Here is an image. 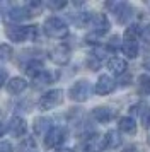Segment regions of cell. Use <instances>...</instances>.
<instances>
[{"mask_svg":"<svg viewBox=\"0 0 150 152\" xmlns=\"http://www.w3.org/2000/svg\"><path fill=\"white\" fill-rule=\"evenodd\" d=\"M5 132H7V126H5L4 123H0V137H2V135H4Z\"/></svg>","mask_w":150,"mask_h":152,"instance_id":"31","label":"cell"},{"mask_svg":"<svg viewBox=\"0 0 150 152\" xmlns=\"http://www.w3.org/2000/svg\"><path fill=\"white\" fill-rule=\"evenodd\" d=\"M20 152H31V151H34V140L31 137H27V138H24V142L20 144Z\"/></svg>","mask_w":150,"mask_h":152,"instance_id":"24","label":"cell"},{"mask_svg":"<svg viewBox=\"0 0 150 152\" xmlns=\"http://www.w3.org/2000/svg\"><path fill=\"white\" fill-rule=\"evenodd\" d=\"M142 125L145 126V128H149L150 126V110L143 111L142 113Z\"/></svg>","mask_w":150,"mask_h":152,"instance_id":"26","label":"cell"},{"mask_svg":"<svg viewBox=\"0 0 150 152\" xmlns=\"http://www.w3.org/2000/svg\"><path fill=\"white\" fill-rule=\"evenodd\" d=\"M68 94H70V99H74L77 103L87 101L89 96H90V84H89V80H77L70 87Z\"/></svg>","mask_w":150,"mask_h":152,"instance_id":"4","label":"cell"},{"mask_svg":"<svg viewBox=\"0 0 150 152\" xmlns=\"http://www.w3.org/2000/svg\"><path fill=\"white\" fill-rule=\"evenodd\" d=\"M140 33H142L140 26H138V24H133V26H130V28L126 29V38H130V39H135V36H138Z\"/></svg>","mask_w":150,"mask_h":152,"instance_id":"25","label":"cell"},{"mask_svg":"<svg viewBox=\"0 0 150 152\" xmlns=\"http://www.w3.org/2000/svg\"><path fill=\"white\" fill-rule=\"evenodd\" d=\"M34 130H36L38 135H46L48 132L51 130V120H48V118H36Z\"/></svg>","mask_w":150,"mask_h":152,"instance_id":"17","label":"cell"},{"mask_svg":"<svg viewBox=\"0 0 150 152\" xmlns=\"http://www.w3.org/2000/svg\"><path fill=\"white\" fill-rule=\"evenodd\" d=\"M92 116H94V120H97L99 123H108V121L113 120L114 113L109 110V108L99 106V108H94V110H92Z\"/></svg>","mask_w":150,"mask_h":152,"instance_id":"13","label":"cell"},{"mask_svg":"<svg viewBox=\"0 0 150 152\" xmlns=\"http://www.w3.org/2000/svg\"><path fill=\"white\" fill-rule=\"evenodd\" d=\"M61 101H63V91L61 89L48 91L46 94H43L41 99H39V110L41 111L53 110V108H56Z\"/></svg>","mask_w":150,"mask_h":152,"instance_id":"3","label":"cell"},{"mask_svg":"<svg viewBox=\"0 0 150 152\" xmlns=\"http://www.w3.org/2000/svg\"><path fill=\"white\" fill-rule=\"evenodd\" d=\"M118 126H119V130H121L123 133H135L136 121L131 116H125V118H121V120H119Z\"/></svg>","mask_w":150,"mask_h":152,"instance_id":"18","label":"cell"},{"mask_svg":"<svg viewBox=\"0 0 150 152\" xmlns=\"http://www.w3.org/2000/svg\"><path fill=\"white\" fill-rule=\"evenodd\" d=\"M109 7L113 9V14L116 15V21L119 24H126L133 15V9L130 7V4L119 2V4H109Z\"/></svg>","mask_w":150,"mask_h":152,"instance_id":"6","label":"cell"},{"mask_svg":"<svg viewBox=\"0 0 150 152\" xmlns=\"http://www.w3.org/2000/svg\"><path fill=\"white\" fill-rule=\"evenodd\" d=\"M34 80H36V84H39V86H46V84H50L51 80H53V77H51L50 72L43 70L41 74H38V75L34 77Z\"/></svg>","mask_w":150,"mask_h":152,"instance_id":"22","label":"cell"},{"mask_svg":"<svg viewBox=\"0 0 150 152\" xmlns=\"http://www.w3.org/2000/svg\"><path fill=\"white\" fill-rule=\"evenodd\" d=\"M27 130V125H26V120L20 116H14L9 123V132L12 137H24V133Z\"/></svg>","mask_w":150,"mask_h":152,"instance_id":"10","label":"cell"},{"mask_svg":"<svg viewBox=\"0 0 150 152\" xmlns=\"http://www.w3.org/2000/svg\"><path fill=\"white\" fill-rule=\"evenodd\" d=\"M108 69L111 70L113 74H116V75H121V74L126 72L128 65H126V62H125V58L113 56V58H109V60H108Z\"/></svg>","mask_w":150,"mask_h":152,"instance_id":"12","label":"cell"},{"mask_svg":"<svg viewBox=\"0 0 150 152\" xmlns=\"http://www.w3.org/2000/svg\"><path fill=\"white\" fill-rule=\"evenodd\" d=\"M113 89H114V80L109 75H101L97 79V82H95V92L99 96H106Z\"/></svg>","mask_w":150,"mask_h":152,"instance_id":"11","label":"cell"},{"mask_svg":"<svg viewBox=\"0 0 150 152\" xmlns=\"http://www.w3.org/2000/svg\"><path fill=\"white\" fill-rule=\"evenodd\" d=\"M26 74L31 77H36L38 74H41L43 72V63L39 62V60H31V62L26 63Z\"/></svg>","mask_w":150,"mask_h":152,"instance_id":"20","label":"cell"},{"mask_svg":"<svg viewBox=\"0 0 150 152\" xmlns=\"http://www.w3.org/2000/svg\"><path fill=\"white\" fill-rule=\"evenodd\" d=\"M138 91L142 94H150V75L142 74L138 77Z\"/></svg>","mask_w":150,"mask_h":152,"instance_id":"21","label":"cell"},{"mask_svg":"<svg viewBox=\"0 0 150 152\" xmlns=\"http://www.w3.org/2000/svg\"><path fill=\"white\" fill-rule=\"evenodd\" d=\"M89 26H92L94 28V33L95 34H104L106 31H108L109 28V21L108 17L104 14H92V17H90V22H89Z\"/></svg>","mask_w":150,"mask_h":152,"instance_id":"9","label":"cell"},{"mask_svg":"<svg viewBox=\"0 0 150 152\" xmlns=\"http://www.w3.org/2000/svg\"><path fill=\"white\" fill-rule=\"evenodd\" d=\"M7 36L10 41L15 43L33 41L38 36V28L36 26H14V28L7 29Z\"/></svg>","mask_w":150,"mask_h":152,"instance_id":"1","label":"cell"},{"mask_svg":"<svg viewBox=\"0 0 150 152\" xmlns=\"http://www.w3.org/2000/svg\"><path fill=\"white\" fill-rule=\"evenodd\" d=\"M43 29H44V33H46L50 38H56V39L65 38V36L68 34L67 22L63 21V19H60V17H56V15H53V17H48L46 21H44Z\"/></svg>","mask_w":150,"mask_h":152,"instance_id":"2","label":"cell"},{"mask_svg":"<svg viewBox=\"0 0 150 152\" xmlns=\"http://www.w3.org/2000/svg\"><path fill=\"white\" fill-rule=\"evenodd\" d=\"M27 87V82L22 79V77H14L7 82V91L9 94H20L22 91Z\"/></svg>","mask_w":150,"mask_h":152,"instance_id":"14","label":"cell"},{"mask_svg":"<svg viewBox=\"0 0 150 152\" xmlns=\"http://www.w3.org/2000/svg\"><path fill=\"white\" fill-rule=\"evenodd\" d=\"M0 152H14V149L9 142H0Z\"/></svg>","mask_w":150,"mask_h":152,"instance_id":"28","label":"cell"},{"mask_svg":"<svg viewBox=\"0 0 150 152\" xmlns=\"http://www.w3.org/2000/svg\"><path fill=\"white\" fill-rule=\"evenodd\" d=\"M143 67H145V69H147V70L150 72V56L147 58V60H145V62H143Z\"/></svg>","mask_w":150,"mask_h":152,"instance_id":"30","label":"cell"},{"mask_svg":"<svg viewBox=\"0 0 150 152\" xmlns=\"http://www.w3.org/2000/svg\"><path fill=\"white\" fill-rule=\"evenodd\" d=\"M10 56H12V48L9 45H0V63L9 62Z\"/></svg>","mask_w":150,"mask_h":152,"instance_id":"23","label":"cell"},{"mask_svg":"<svg viewBox=\"0 0 150 152\" xmlns=\"http://www.w3.org/2000/svg\"><path fill=\"white\" fill-rule=\"evenodd\" d=\"M104 140H106V149H114L121 144V137L116 130H109L106 135H104Z\"/></svg>","mask_w":150,"mask_h":152,"instance_id":"19","label":"cell"},{"mask_svg":"<svg viewBox=\"0 0 150 152\" xmlns=\"http://www.w3.org/2000/svg\"><path fill=\"white\" fill-rule=\"evenodd\" d=\"M65 137H67L65 128H61V126H51V130L44 135V145H46L48 149H55V147H58L65 140Z\"/></svg>","mask_w":150,"mask_h":152,"instance_id":"5","label":"cell"},{"mask_svg":"<svg viewBox=\"0 0 150 152\" xmlns=\"http://www.w3.org/2000/svg\"><path fill=\"white\" fill-rule=\"evenodd\" d=\"M5 82H9V79H7V72L0 69V89L4 87V84Z\"/></svg>","mask_w":150,"mask_h":152,"instance_id":"29","label":"cell"},{"mask_svg":"<svg viewBox=\"0 0 150 152\" xmlns=\"http://www.w3.org/2000/svg\"><path fill=\"white\" fill-rule=\"evenodd\" d=\"M50 56H51V60H53L55 63L65 65V63H68V60H70V48L65 46V45H58V46H55V48L51 50Z\"/></svg>","mask_w":150,"mask_h":152,"instance_id":"7","label":"cell"},{"mask_svg":"<svg viewBox=\"0 0 150 152\" xmlns=\"http://www.w3.org/2000/svg\"><path fill=\"white\" fill-rule=\"evenodd\" d=\"M56 152H74V149H60V151H56Z\"/></svg>","mask_w":150,"mask_h":152,"instance_id":"33","label":"cell"},{"mask_svg":"<svg viewBox=\"0 0 150 152\" xmlns=\"http://www.w3.org/2000/svg\"><path fill=\"white\" fill-rule=\"evenodd\" d=\"M31 15L33 14L29 12V9H24V7H14L9 10V19L10 21H24Z\"/></svg>","mask_w":150,"mask_h":152,"instance_id":"16","label":"cell"},{"mask_svg":"<svg viewBox=\"0 0 150 152\" xmlns=\"http://www.w3.org/2000/svg\"><path fill=\"white\" fill-rule=\"evenodd\" d=\"M149 144H150V135H149Z\"/></svg>","mask_w":150,"mask_h":152,"instance_id":"34","label":"cell"},{"mask_svg":"<svg viewBox=\"0 0 150 152\" xmlns=\"http://www.w3.org/2000/svg\"><path fill=\"white\" fill-rule=\"evenodd\" d=\"M121 50H123V53L128 56V58H136L140 46H138L136 39H130V38H125V41H123V45H121Z\"/></svg>","mask_w":150,"mask_h":152,"instance_id":"15","label":"cell"},{"mask_svg":"<svg viewBox=\"0 0 150 152\" xmlns=\"http://www.w3.org/2000/svg\"><path fill=\"white\" fill-rule=\"evenodd\" d=\"M104 149H106V140H104L102 135H92L84 144V151L85 152H102Z\"/></svg>","mask_w":150,"mask_h":152,"instance_id":"8","label":"cell"},{"mask_svg":"<svg viewBox=\"0 0 150 152\" xmlns=\"http://www.w3.org/2000/svg\"><path fill=\"white\" fill-rule=\"evenodd\" d=\"M67 5V2L65 0H61V2H48V7L53 9V10H56V9H61Z\"/></svg>","mask_w":150,"mask_h":152,"instance_id":"27","label":"cell"},{"mask_svg":"<svg viewBox=\"0 0 150 152\" xmlns=\"http://www.w3.org/2000/svg\"><path fill=\"white\" fill-rule=\"evenodd\" d=\"M121 152H138V151H136L135 147H126V149H123Z\"/></svg>","mask_w":150,"mask_h":152,"instance_id":"32","label":"cell"}]
</instances>
